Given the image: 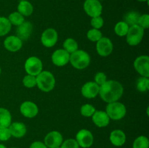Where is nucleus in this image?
Masks as SVG:
<instances>
[{
  "label": "nucleus",
  "mask_w": 149,
  "mask_h": 148,
  "mask_svg": "<svg viewBox=\"0 0 149 148\" xmlns=\"http://www.w3.org/2000/svg\"><path fill=\"white\" fill-rule=\"evenodd\" d=\"M17 12L23 16H30L33 12V7L31 3L27 0H21L17 5Z\"/></svg>",
  "instance_id": "21"
},
{
  "label": "nucleus",
  "mask_w": 149,
  "mask_h": 148,
  "mask_svg": "<svg viewBox=\"0 0 149 148\" xmlns=\"http://www.w3.org/2000/svg\"><path fill=\"white\" fill-rule=\"evenodd\" d=\"M111 142L116 147H122L126 142V134L123 131L120 129H116L111 132L110 133Z\"/></svg>",
  "instance_id": "19"
},
{
  "label": "nucleus",
  "mask_w": 149,
  "mask_h": 148,
  "mask_svg": "<svg viewBox=\"0 0 149 148\" xmlns=\"http://www.w3.org/2000/svg\"><path fill=\"white\" fill-rule=\"evenodd\" d=\"M138 26H141L142 28L148 29L149 27V15L148 14H143L141 15L138 20Z\"/></svg>",
  "instance_id": "35"
},
{
  "label": "nucleus",
  "mask_w": 149,
  "mask_h": 148,
  "mask_svg": "<svg viewBox=\"0 0 149 148\" xmlns=\"http://www.w3.org/2000/svg\"><path fill=\"white\" fill-rule=\"evenodd\" d=\"M136 88L141 92H146L149 89V78L141 76L137 81Z\"/></svg>",
  "instance_id": "28"
},
{
  "label": "nucleus",
  "mask_w": 149,
  "mask_h": 148,
  "mask_svg": "<svg viewBox=\"0 0 149 148\" xmlns=\"http://www.w3.org/2000/svg\"><path fill=\"white\" fill-rule=\"evenodd\" d=\"M29 148H48L46 145H45V143L40 141H36V142H33L31 145H30Z\"/></svg>",
  "instance_id": "38"
},
{
  "label": "nucleus",
  "mask_w": 149,
  "mask_h": 148,
  "mask_svg": "<svg viewBox=\"0 0 149 148\" xmlns=\"http://www.w3.org/2000/svg\"><path fill=\"white\" fill-rule=\"evenodd\" d=\"M33 31V25L29 21H24L22 24L17 26L16 33L17 36L20 40L23 41L28 40L30 38Z\"/></svg>",
  "instance_id": "16"
},
{
  "label": "nucleus",
  "mask_w": 149,
  "mask_h": 148,
  "mask_svg": "<svg viewBox=\"0 0 149 148\" xmlns=\"http://www.w3.org/2000/svg\"><path fill=\"white\" fill-rule=\"evenodd\" d=\"M87 36L89 40L91 41L97 42V41H99L103 37V35H102L101 31L98 29L92 28L88 30L87 33Z\"/></svg>",
  "instance_id": "30"
},
{
  "label": "nucleus",
  "mask_w": 149,
  "mask_h": 148,
  "mask_svg": "<svg viewBox=\"0 0 149 148\" xmlns=\"http://www.w3.org/2000/svg\"><path fill=\"white\" fill-rule=\"evenodd\" d=\"M11 148H17V147H11Z\"/></svg>",
  "instance_id": "43"
},
{
  "label": "nucleus",
  "mask_w": 149,
  "mask_h": 148,
  "mask_svg": "<svg viewBox=\"0 0 149 148\" xmlns=\"http://www.w3.org/2000/svg\"><path fill=\"white\" fill-rule=\"evenodd\" d=\"M70 54L67 52L65 49H59L52 53V62L55 65L58 67H62L69 62Z\"/></svg>",
  "instance_id": "13"
},
{
  "label": "nucleus",
  "mask_w": 149,
  "mask_h": 148,
  "mask_svg": "<svg viewBox=\"0 0 149 148\" xmlns=\"http://www.w3.org/2000/svg\"><path fill=\"white\" fill-rule=\"evenodd\" d=\"M96 111L95 108L94 106L90 104H83L81 106V109H80V112H81V115L84 116V117H92L95 112Z\"/></svg>",
  "instance_id": "31"
},
{
  "label": "nucleus",
  "mask_w": 149,
  "mask_h": 148,
  "mask_svg": "<svg viewBox=\"0 0 149 148\" xmlns=\"http://www.w3.org/2000/svg\"><path fill=\"white\" fill-rule=\"evenodd\" d=\"M61 148H79V146L76 139H68L63 142L61 145Z\"/></svg>",
  "instance_id": "34"
},
{
  "label": "nucleus",
  "mask_w": 149,
  "mask_h": 148,
  "mask_svg": "<svg viewBox=\"0 0 149 148\" xmlns=\"http://www.w3.org/2000/svg\"><path fill=\"white\" fill-rule=\"evenodd\" d=\"M20 111L24 117L32 118L37 115L39 113V107L31 101L23 102L20 107Z\"/></svg>",
  "instance_id": "14"
},
{
  "label": "nucleus",
  "mask_w": 149,
  "mask_h": 148,
  "mask_svg": "<svg viewBox=\"0 0 149 148\" xmlns=\"http://www.w3.org/2000/svg\"><path fill=\"white\" fill-rule=\"evenodd\" d=\"M12 25L8 18L5 17H0V36L7 35L11 30Z\"/></svg>",
  "instance_id": "25"
},
{
  "label": "nucleus",
  "mask_w": 149,
  "mask_h": 148,
  "mask_svg": "<svg viewBox=\"0 0 149 148\" xmlns=\"http://www.w3.org/2000/svg\"><path fill=\"white\" fill-rule=\"evenodd\" d=\"M141 15L139 12L136 11H130L124 16V22L127 23L128 26H135L138 24V20H139Z\"/></svg>",
  "instance_id": "23"
},
{
  "label": "nucleus",
  "mask_w": 149,
  "mask_h": 148,
  "mask_svg": "<svg viewBox=\"0 0 149 148\" xmlns=\"http://www.w3.org/2000/svg\"><path fill=\"white\" fill-rule=\"evenodd\" d=\"M107 81V77L106 74L103 72H98L95 75V81L97 85L101 86Z\"/></svg>",
  "instance_id": "36"
},
{
  "label": "nucleus",
  "mask_w": 149,
  "mask_h": 148,
  "mask_svg": "<svg viewBox=\"0 0 149 148\" xmlns=\"http://www.w3.org/2000/svg\"><path fill=\"white\" fill-rule=\"evenodd\" d=\"M99 89L100 86L97 85L94 81H89L82 86L81 92L83 97L87 99H93L99 94Z\"/></svg>",
  "instance_id": "15"
},
{
  "label": "nucleus",
  "mask_w": 149,
  "mask_h": 148,
  "mask_svg": "<svg viewBox=\"0 0 149 148\" xmlns=\"http://www.w3.org/2000/svg\"><path fill=\"white\" fill-rule=\"evenodd\" d=\"M106 113L109 118L114 120H119L123 118L127 113L126 107L124 104L119 102H113L108 103L106 106Z\"/></svg>",
  "instance_id": "4"
},
{
  "label": "nucleus",
  "mask_w": 149,
  "mask_h": 148,
  "mask_svg": "<svg viewBox=\"0 0 149 148\" xmlns=\"http://www.w3.org/2000/svg\"><path fill=\"white\" fill-rule=\"evenodd\" d=\"M91 26H93V28L95 29H100L103 27V24H104V20H103V17L100 16H97V17H92L91 19Z\"/></svg>",
  "instance_id": "33"
},
{
  "label": "nucleus",
  "mask_w": 149,
  "mask_h": 148,
  "mask_svg": "<svg viewBox=\"0 0 149 148\" xmlns=\"http://www.w3.org/2000/svg\"><path fill=\"white\" fill-rule=\"evenodd\" d=\"M138 1H148V0H137Z\"/></svg>",
  "instance_id": "40"
},
{
  "label": "nucleus",
  "mask_w": 149,
  "mask_h": 148,
  "mask_svg": "<svg viewBox=\"0 0 149 148\" xmlns=\"http://www.w3.org/2000/svg\"><path fill=\"white\" fill-rule=\"evenodd\" d=\"M25 71L28 74L36 76L42 71V62L37 57L32 56L28 58L25 62Z\"/></svg>",
  "instance_id": "6"
},
{
  "label": "nucleus",
  "mask_w": 149,
  "mask_h": 148,
  "mask_svg": "<svg viewBox=\"0 0 149 148\" xmlns=\"http://www.w3.org/2000/svg\"><path fill=\"white\" fill-rule=\"evenodd\" d=\"M63 142V138L62 134L59 131H52L49 132L45 137V145L49 148L61 147V144Z\"/></svg>",
  "instance_id": "12"
},
{
  "label": "nucleus",
  "mask_w": 149,
  "mask_h": 148,
  "mask_svg": "<svg viewBox=\"0 0 149 148\" xmlns=\"http://www.w3.org/2000/svg\"><path fill=\"white\" fill-rule=\"evenodd\" d=\"M69 62L76 69H85L90 63V56L85 51L78 49L70 55Z\"/></svg>",
  "instance_id": "3"
},
{
  "label": "nucleus",
  "mask_w": 149,
  "mask_h": 148,
  "mask_svg": "<svg viewBox=\"0 0 149 148\" xmlns=\"http://www.w3.org/2000/svg\"><path fill=\"white\" fill-rule=\"evenodd\" d=\"M10 21V23H11V25L13 26H18L20 24L23 23L25 21L24 16L22 15L20 13H19L18 12H12L11 14L9 15V17H7Z\"/></svg>",
  "instance_id": "27"
},
{
  "label": "nucleus",
  "mask_w": 149,
  "mask_h": 148,
  "mask_svg": "<svg viewBox=\"0 0 149 148\" xmlns=\"http://www.w3.org/2000/svg\"><path fill=\"white\" fill-rule=\"evenodd\" d=\"M53 148H61V147H53Z\"/></svg>",
  "instance_id": "41"
},
{
  "label": "nucleus",
  "mask_w": 149,
  "mask_h": 148,
  "mask_svg": "<svg viewBox=\"0 0 149 148\" xmlns=\"http://www.w3.org/2000/svg\"><path fill=\"white\" fill-rule=\"evenodd\" d=\"M113 45L110 39L107 37H102L97 41L96 50L97 54L101 57H108L112 53Z\"/></svg>",
  "instance_id": "11"
},
{
  "label": "nucleus",
  "mask_w": 149,
  "mask_h": 148,
  "mask_svg": "<svg viewBox=\"0 0 149 148\" xmlns=\"http://www.w3.org/2000/svg\"><path fill=\"white\" fill-rule=\"evenodd\" d=\"M23 46V41L16 36H10L4 41V46L7 50L15 52L20 50Z\"/></svg>",
  "instance_id": "17"
},
{
  "label": "nucleus",
  "mask_w": 149,
  "mask_h": 148,
  "mask_svg": "<svg viewBox=\"0 0 149 148\" xmlns=\"http://www.w3.org/2000/svg\"><path fill=\"white\" fill-rule=\"evenodd\" d=\"M98 1H102V0H98Z\"/></svg>",
  "instance_id": "44"
},
{
  "label": "nucleus",
  "mask_w": 149,
  "mask_h": 148,
  "mask_svg": "<svg viewBox=\"0 0 149 148\" xmlns=\"http://www.w3.org/2000/svg\"><path fill=\"white\" fill-rule=\"evenodd\" d=\"M12 123V115L7 109L0 107V129L8 128Z\"/></svg>",
  "instance_id": "22"
},
{
  "label": "nucleus",
  "mask_w": 149,
  "mask_h": 148,
  "mask_svg": "<svg viewBox=\"0 0 149 148\" xmlns=\"http://www.w3.org/2000/svg\"><path fill=\"white\" fill-rule=\"evenodd\" d=\"M9 129L11 133V136L15 138H21L26 135L27 129L26 125L21 122H14L11 123L9 126Z\"/></svg>",
  "instance_id": "20"
},
{
  "label": "nucleus",
  "mask_w": 149,
  "mask_h": 148,
  "mask_svg": "<svg viewBox=\"0 0 149 148\" xmlns=\"http://www.w3.org/2000/svg\"><path fill=\"white\" fill-rule=\"evenodd\" d=\"M58 39V35L56 30L52 28H49L44 30L42 33V36H41V41L43 46L50 48L56 44Z\"/></svg>",
  "instance_id": "10"
},
{
  "label": "nucleus",
  "mask_w": 149,
  "mask_h": 148,
  "mask_svg": "<svg viewBox=\"0 0 149 148\" xmlns=\"http://www.w3.org/2000/svg\"><path fill=\"white\" fill-rule=\"evenodd\" d=\"M127 42L130 46H137L142 41L144 36V29L138 25L132 26L129 28L127 33Z\"/></svg>",
  "instance_id": "5"
},
{
  "label": "nucleus",
  "mask_w": 149,
  "mask_h": 148,
  "mask_svg": "<svg viewBox=\"0 0 149 148\" xmlns=\"http://www.w3.org/2000/svg\"><path fill=\"white\" fill-rule=\"evenodd\" d=\"M63 49L71 55L73 52L78 50V43L75 39L72 38H68L63 42Z\"/></svg>",
  "instance_id": "24"
},
{
  "label": "nucleus",
  "mask_w": 149,
  "mask_h": 148,
  "mask_svg": "<svg viewBox=\"0 0 149 148\" xmlns=\"http://www.w3.org/2000/svg\"><path fill=\"white\" fill-rule=\"evenodd\" d=\"M83 7L84 12L91 17L100 16L103 12V6L98 0H86Z\"/></svg>",
  "instance_id": "7"
},
{
  "label": "nucleus",
  "mask_w": 149,
  "mask_h": 148,
  "mask_svg": "<svg viewBox=\"0 0 149 148\" xmlns=\"http://www.w3.org/2000/svg\"><path fill=\"white\" fill-rule=\"evenodd\" d=\"M135 71L143 77H149V57L141 55L138 57L134 62Z\"/></svg>",
  "instance_id": "9"
},
{
  "label": "nucleus",
  "mask_w": 149,
  "mask_h": 148,
  "mask_svg": "<svg viewBox=\"0 0 149 148\" xmlns=\"http://www.w3.org/2000/svg\"><path fill=\"white\" fill-rule=\"evenodd\" d=\"M11 136V133H10L9 128L0 129V141L5 142V141L10 139Z\"/></svg>",
  "instance_id": "37"
},
{
  "label": "nucleus",
  "mask_w": 149,
  "mask_h": 148,
  "mask_svg": "<svg viewBox=\"0 0 149 148\" xmlns=\"http://www.w3.org/2000/svg\"><path fill=\"white\" fill-rule=\"evenodd\" d=\"M36 86L41 91L49 92L55 86V78L53 74L47 71H42L36 76Z\"/></svg>",
  "instance_id": "2"
},
{
  "label": "nucleus",
  "mask_w": 149,
  "mask_h": 148,
  "mask_svg": "<svg viewBox=\"0 0 149 148\" xmlns=\"http://www.w3.org/2000/svg\"><path fill=\"white\" fill-rule=\"evenodd\" d=\"M133 148H148L149 140L146 136H140L135 139L132 145Z\"/></svg>",
  "instance_id": "29"
},
{
  "label": "nucleus",
  "mask_w": 149,
  "mask_h": 148,
  "mask_svg": "<svg viewBox=\"0 0 149 148\" xmlns=\"http://www.w3.org/2000/svg\"><path fill=\"white\" fill-rule=\"evenodd\" d=\"M0 148H7V147H6L4 145H1V144H0Z\"/></svg>",
  "instance_id": "39"
},
{
  "label": "nucleus",
  "mask_w": 149,
  "mask_h": 148,
  "mask_svg": "<svg viewBox=\"0 0 149 148\" xmlns=\"http://www.w3.org/2000/svg\"><path fill=\"white\" fill-rule=\"evenodd\" d=\"M76 141L81 147L89 148L93 145L94 137L90 131L87 129H81L76 135Z\"/></svg>",
  "instance_id": "8"
},
{
  "label": "nucleus",
  "mask_w": 149,
  "mask_h": 148,
  "mask_svg": "<svg viewBox=\"0 0 149 148\" xmlns=\"http://www.w3.org/2000/svg\"><path fill=\"white\" fill-rule=\"evenodd\" d=\"M23 84L26 88H33L36 86V76L31 75H26L23 79Z\"/></svg>",
  "instance_id": "32"
},
{
  "label": "nucleus",
  "mask_w": 149,
  "mask_h": 148,
  "mask_svg": "<svg viewBox=\"0 0 149 148\" xmlns=\"http://www.w3.org/2000/svg\"><path fill=\"white\" fill-rule=\"evenodd\" d=\"M92 119L93 123L99 128L106 127L110 123V118L107 113L102 110H96L92 115Z\"/></svg>",
  "instance_id": "18"
},
{
  "label": "nucleus",
  "mask_w": 149,
  "mask_h": 148,
  "mask_svg": "<svg viewBox=\"0 0 149 148\" xmlns=\"http://www.w3.org/2000/svg\"><path fill=\"white\" fill-rule=\"evenodd\" d=\"M129 28L130 26L125 22H118L114 27V31L117 36L122 37V36H126L129 30Z\"/></svg>",
  "instance_id": "26"
},
{
  "label": "nucleus",
  "mask_w": 149,
  "mask_h": 148,
  "mask_svg": "<svg viewBox=\"0 0 149 148\" xmlns=\"http://www.w3.org/2000/svg\"><path fill=\"white\" fill-rule=\"evenodd\" d=\"M124 88L117 81L109 80L100 86L99 95L104 102L108 103L116 102L122 97Z\"/></svg>",
  "instance_id": "1"
},
{
  "label": "nucleus",
  "mask_w": 149,
  "mask_h": 148,
  "mask_svg": "<svg viewBox=\"0 0 149 148\" xmlns=\"http://www.w3.org/2000/svg\"><path fill=\"white\" fill-rule=\"evenodd\" d=\"M1 68H0V75H1Z\"/></svg>",
  "instance_id": "42"
}]
</instances>
